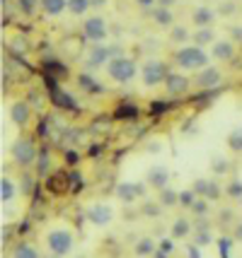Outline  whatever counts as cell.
Returning <instances> with one entry per match:
<instances>
[{
    "mask_svg": "<svg viewBox=\"0 0 242 258\" xmlns=\"http://www.w3.org/2000/svg\"><path fill=\"white\" fill-rule=\"evenodd\" d=\"M174 63L182 70H204L208 68V53L201 46H182L174 53Z\"/></svg>",
    "mask_w": 242,
    "mask_h": 258,
    "instance_id": "obj_1",
    "label": "cell"
},
{
    "mask_svg": "<svg viewBox=\"0 0 242 258\" xmlns=\"http://www.w3.org/2000/svg\"><path fill=\"white\" fill-rule=\"evenodd\" d=\"M136 73H138V63L128 56H116L107 63V75L114 80V82H119V85L131 82V80L136 78Z\"/></svg>",
    "mask_w": 242,
    "mask_h": 258,
    "instance_id": "obj_2",
    "label": "cell"
},
{
    "mask_svg": "<svg viewBox=\"0 0 242 258\" xmlns=\"http://www.w3.org/2000/svg\"><path fill=\"white\" fill-rule=\"evenodd\" d=\"M10 157L17 167H32L36 162V157H39L34 140L32 138H17L10 147Z\"/></svg>",
    "mask_w": 242,
    "mask_h": 258,
    "instance_id": "obj_3",
    "label": "cell"
},
{
    "mask_svg": "<svg viewBox=\"0 0 242 258\" xmlns=\"http://www.w3.org/2000/svg\"><path fill=\"white\" fill-rule=\"evenodd\" d=\"M116 56H124L119 46H102V44L90 46L87 58H85V70H94V68L107 66V63H109L112 58H116Z\"/></svg>",
    "mask_w": 242,
    "mask_h": 258,
    "instance_id": "obj_4",
    "label": "cell"
},
{
    "mask_svg": "<svg viewBox=\"0 0 242 258\" xmlns=\"http://www.w3.org/2000/svg\"><path fill=\"white\" fill-rule=\"evenodd\" d=\"M170 75V66L165 60H146V66L140 68V78L146 87H160Z\"/></svg>",
    "mask_w": 242,
    "mask_h": 258,
    "instance_id": "obj_5",
    "label": "cell"
},
{
    "mask_svg": "<svg viewBox=\"0 0 242 258\" xmlns=\"http://www.w3.org/2000/svg\"><path fill=\"white\" fill-rule=\"evenodd\" d=\"M73 234L68 229H51L46 234V246L54 256H68L73 251Z\"/></svg>",
    "mask_w": 242,
    "mask_h": 258,
    "instance_id": "obj_6",
    "label": "cell"
},
{
    "mask_svg": "<svg viewBox=\"0 0 242 258\" xmlns=\"http://www.w3.org/2000/svg\"><path fill=\"white\" fill-rule=\"evenodd\" d=\"M107 34H109V27H107V20L100 17V15H92V17H87L85 24H82V36H85V41H92V44H102L104 39H107Z\"/></svg>",
    "mask_w": 242,
    "mask_h": 258,
    "instance_id": "obj_7",
    "label": "cell"
},
{
    "mask_svg": "<svg viewBox=\"0 0 242 258\" xmlns=\"http://www.w3.org/2000/svg\"><path fill=\"white\" fill-rule=\"evenodd\" d=\"M220 82H223V75H220V70L216 66L204 68V70H199V75H196L199 90H218Z\"/></svg>",
    "mask_w": 242,
    "mask_h": 258,
    "instance_id": "obj_8",
    "label": "cell"
},
{
    "mask_svg": "<svg viewBox=\"0 0 242 258\" xmlns=\"http://www.w3.org/2000/svg\"><path fill=\"white\" fill-rule=\"evenodd\" d=\"M189 85H191V80L186 78L184 73H170L167 80H165V90L170 97H182L189 92Z\"/></svg>",
    "mask_w": 242,
    "mask_h": 258,
    "instance_id": "obj_9",
    "label": "cell"
},
{
    "mask_svg": "<svg viewBox=\"0 0 242 258\" xmlns=\"http://www.w3.org/2000/svg\"><path fill=\"white\" fill-rule=\"evenodd\" d=\"M10 121L15 125H20V128H24V125L32 121V106H29V101H15V104H12Z\"/></svg>",
    "mask_w": 242,
    "mask_h": 258,
    "instance_id": "obj_10",
    "label": "cell"
},
{
    "mask_svg": "<svg viewBox=\"0 0 242 258\" xmlns=\"http://www.w3.org/2000/svg\"><path fill=\"white\" fill-rule=\"evenodd\" d=\"M211 53H213L216 60L230 63L232 58H235V53H237V48H235V41H230V39H218L213 44V48H211Z\"/></svg>",
    "mask_w": 242,
    "mask_h": 258,
    "instance_id": "obj_11",
    "label": "cell"
},
{
    "mask_svg": "<svg viewBox=\"0 0 242 258\" xmlns=\"http://www.w3.org/2000/svg\"><path fill=\"white\" fill-rule=\"evenodd\" d=\"M143 193H146V186H143V183H131V181H124V183H119V186H116V196H119L121 201H126V203L138 201Z\"/></svg>",
    "mask_w": 242,
    "mask_h": 258,
    "instance_id": "obj_12",
    "label": "cell"
},
{
    "mask_svg": "<svg viewBox=\"0 0 242 258\" xmlns=\"http://www.w3.org/2000/svg\"><path fill=\"white\" fill-rule=\"evenodd\" d=\"M87 220L97 227L109 225V222H112V208L100 205V203H97V205H90V208H87Z\"/></svg>",
    "mask_w": 242,
    "mask_h": 258,
    "instance_id": "obj_13",
    "label": "cell"
},
{
    "mask_svg": "<svg viewBox=\"0 0 242 258\" xmlns=\"http://www.w3.org/2000/svg\"><path fill=\"white\" fill-rule=\"evenodd\" d=\"M148 186H153V188H158V191H162V188H167V183H170V171L162 167V164H158V167H153L148 171Z\"/></svg>",
    "mask_w": 242,
    "mask_h": 258,
    "instance_id": "obj_14",
    "label": "cell"
},
{
    "mask_svg": "<svg viewBox=\"0 0 242 258\" xmlns=\"http://www.w3.org/2000/svg\"><path fill=\"white\" fill-rule=\"evenodd\" d=\"M194 191L204 196V201H216L220 196V186L218 181H211V179H199L194 183Z\"/></svg>",
    "mask_w": 242,
    "mask_h": 258,
    "instance_id": "obj_15",
    "label": "cell"
},
{
    "mask_svg": "<svg viewBox=\"0 0 242 258\" xmlns=\"http://www.w3.org/2000/svg\"><path fill=\"white\" fill-rule=\"evenodd\" d=\"M78 87H80L82 92H87V94H104V92H107V87H104V85H100V82H97V80H94L87 70L78 75Z\"/></svg>",
    "mask_w": 242,
    "mask_h": 258,
    "instance_id": "obj_16",
    "label": "cell"
},
{
    "mask_svg": "<svg viewBox=\"0 0 242 258\" xmlns=\"http://www.w3.org/2000/svg\"><path fill=\"white\" fill-rule=\"evenodd\" d=\"M39 10L44 12L46 17H58L68 10V0H41Z\"/></svg>",
    "mask_w": 242,
    "mask_h": 258,
    "instance_id": "obj_17",
    "label": "cell"
},
{
    "mask_svg": "<svg viewBox=\"0 0 242 258\" xmlns=\"http://www.w3.org/2000/svg\"><path fill=\"white\" fill-rule=\"evenodd\" d=\"M191 20H194V24L199 27V29H204V27H211V24H213V20H216V12H213V8L201 5V8H196V10H194Z\"/></svg>",
    "mask_w": 242,
    "mask_h": 258,
    "instance_id": "obj_18",
    "label": "cell"
},
{
    "mask_svg": "<svg viewBox=\"0 0 242 258\" xmlns=\"http://www.w3.org/2000/svg\"><path fill=\"white\" fill-rule=\"evenodd\" d=\"M46 188H49L51 193H63V191H70L68 174H66V171H58V174H54V176H49Z\"/></svg>",
    "mask_w": 242,
    "mask_h": 258,
    "instance_id": "obj_19",
    "label": "cell"
},
{
    "mask_svg": "<svg viewBox=\"0 0 242 258\" xmlns=\"http://www.w3.org/2000/svg\"><path fill=\"white\" fill-rule=\"evenodd\" d=\"M44 75H51V78H68L70 75V68L63 66L61 60H54V58H49L44 60Z\"/></svg>",
    "mask_w": 242,
    "mask_h": 258,
    "instance_id": "obj_20",
    "label": "cell"
},
{
    "mask_svg": "<svg viewBox=\"0 0 242 258\" xmlns=\"http://www.w3.org/2000/svg\"><path fill=\"white\" fill-rule=\"evenodd\" d=\"M114 116H116V118H126V121H133V118L138 116V106H136L133 101H119V106H116Z\"/></svg>",
    "mask_w": 242,
    "mask_h": 258,
    "instance_id": "obj_21",
    "label": "cell"
},
{
    "mask_svg": "<svg viewBox=\"0 0 242 258\" xmlns=\"http://www.w3.org/2000/svg\"><path fill=\"white\" fill-rule=\"evenodd\" d=\"M15 193H17V188H15V181L8 179V176H3V179H0V201L8 205V203L15 201Z\"/></svg>",
    "mask_w": 242,
    "mask_h": 258,
    "instance_id": "obj_22",
    "label": "cell"
},
{
    "mask_svg": "<svg viewBox=\"0 0 242 258\" xmlns=\"http://www.w3.org/2000/svg\"><path fill=\"white\" fill-rule=\"evenodd\" d=\"M153 20L160 24V27H174V17H172V10L170 8H155L153 10Z\"/></svg>",
    "mask_w": 242,
    "mask_h": 258,
    "instance_id": "obj_23",
    "label": "cell"
},
{
    "mask_svg": "<svg viewBox=\"0 0 242 258\" xmlns=\"http://www.w3.org/2000/svg\"><path fill=\"white\" fill-rule=\"evenodd\" d=\"M204 44H216V34H213L211 27L196 29V34H194V46H204Z\"/></svg>",
    "mask_w": 242,
    "mask_h": 258,
    "instance_id": "obj_24",
    "label": "cell"
},
{
    "mask_svg": "<svg viewBox=\"0 0 242 258\" xmlns=\"http://www.w3.org/2000/svg\"><path fill=\"white\" fill-rule=\"evenodd\" d=\"M12 258H39V253H36L34 246H29L27 241H22V244H17V246H15Z\"/></svg>",
    "mask_w": 242,
    "mask_h": 258,
    "instance_id": "obj_25",
    "label": "cell"
},
{
    "mask_svg": "<svg viewBox=\"0 0 242 258\" xmlns=\"http://www.w3.org/2000/svg\"><path fill=\"white\" fill-rule=\"evenodd\" d=\"M90 8H92L90 0H68V12L70 15H75V17H82Z\"/></svg>",
    "mask_w": 242,
    "mask_h": 258,
    "instance_id": "obj_26",
    "label": "cell"
},
{
    "mask_svg": "<svg viewBox=\"0 0 242 258\" xmlns=\"http://www.w3.org/2000/svg\"><path fill=\"white\" fill-rule=\"evenodd\" d=\"M158 203H160L162 208H172V205H177V203H179V193H174L172 188H162Z\"/></svg>",
    "mask_w": 242,
    "mask_h": 258,
    "instance_id": "obj_27",
    "label": "cell"
},
{
    "mask_svg": "<svg viewBox=\"0 0 242 258\" xmlns=\"http://www.w3.org/2000/svg\"><path fill=\"white\" fill-rule=\"evenodd\" d=\"M49 164H51V155H49V150L44 147V150L39 152V157H36V174H39V176H46Z\"/></svg>",
    "mask_w": 242,
    "mask_h": 258,
    "instance_id": "obj_28",
    "label": "cell"
},
{
    "mask_svg": "<svg viewBox=\"0 0 242 258\" xmlns=\"http://www.w3.org/2000/svg\"><path fill=\"white\" fill-rule=\"evenodd\" d=\"M189 232H191V225H189V220H184V217L174 220V225H172V236H174V239H182V236H186Z\"/></svg>",
    "mask_w": 242,
    "mask_h": 258,
    "instance_id": "obj_29",
    "label": "cell"
},
{
    "mask_svg": "<svg viewBox=\"0 0 242 258\" xmlns=\"http://www.w3.org/2000/svg\"><path fill=\"white\" fill-rule=\"evenodd\" d=\"M39 5H41V0H17V10L22 15H27V17H32Z\"/></svg>",
    "mask_w": 242,
    "mask_h": 258,
    "instance_id": "obj_30",
    "label": "cell"
},
{
    "mask_svg": "<svg viewBox=\"0 0 242 258\" xmlns=\"http://www.w3.org/2000/svg\"><path fill=\"white\" fill-rule=\"evenodd\" d=\"M189 36H191V34H189V29H184V27H177V24H174L172 29H170V41H172V44H184Z\"/></svg>",
    "mask_w": 242,
    "mask_h": 258,
    "instance_id": "obj_31",
    "label": "cell"
},
{
    "mask_svg": "<svg viewBox=\"0 0 242 258\" xmlns=\"http://www.w3.org/2000/svg\"><path fill=\"white\" fill-rule=\"evenodd\" d=\"M158 248H155V241L153 239H140L138 244H136V253L138 256H153Z\"/></svg>",
    "mask_w": 242,
    "mask_h": 258,
    "instance_id": "obj_32",
    "label": "cell"
},
{
    "mask_svg": "<svg viewBox=\"0 0 242 258\" xmlns=\"http://www.w3.org/2000/svg\"><path fill=\"white\" fill-rule=\"evenodd\" d=\"M228 147H230L232 152H242V128H235L228 135Z\"/></svg>",
    "mask_w": 242,
    "mask_h": 258,
    "instance_id": "obj_33",
    "label": "cell"
},
{
    "mask_svg": "<svg viewBox=\"0 0 242 258\" xmlns=\"http://www.w3.org/2000/svg\"><path fill=\"white\" fill-rule=\"evenodd\" d=\"M177 101H170V99H155L150 101V113H162V111H170Z\"/></svg>",
    "mask_w": 242,
    "mask_h": 258,
    "instance_id": "obj_34",
    "label": "cell"
},
{
    "mask_svg": "<svg viewBox=\"0 0 242 258\" xmlns=\"http://www.w3.org/2000/svg\"><path fill=\"white\" fill-rule=\"evenodd\" d=\"M196 201H199V198H196V191H194V188H189V191H182V193H179V205H184V208H189V210L194 208Z\"/></svg>",
    "mask_w": 242,
    "mask_h": 258,
    "instance_id": "obj_35",
    "label": "cell"
},
{
    "mask_svg": "<svg viewBox=\"0 0 242 258\" xmlns=\"http://www.w3.org/2000/svg\"><path fill=\"white\" fill-rule=\"evenodd\" d=\"M225 193H228V196H230L232 201H242V181H230V183H228V188H225Z\"/></svg>",
    "mask_w": 242,
    "mask_h": 258,
    "instance_id": "obj_36",
    "label": "cell"
},
{
    "mask_svg": "<svg viewBox=\"0 0 242 258\" xmlns=\"http://www.w3.org/2000/svg\"><path fill=\"white\" fill-rule=\"evenodd\" d=\"M68 181H70V191L73 193H78L82 188V176H80V171H70L68 174Z\"/></svg>",
    "mask_w": 242,
    "mask_h": 258,
    "instance_id": "obj_37",
    "label": "cell"
},
{
    "mask_svg": "<svg viewBox=\"0 0 242 258\" xmlns=\"http://www.w3.org/2000/svg\"><path fill=\"white\" fill-rule=\"evenodd\" d=\"M230 246H232V239H228V236L218 239V248H220V256L223 258H230Z\"/></svg>",
    "mask_w": 242,
    "mask_h": 258,
    "instance_id": "obj_38",
    "label": "cell"
},
{
    "mask_svg": "<svg viewBox=\"0 0 242 258\" xmlns=\"http://www.w3.org/2000/svg\"><path fill=\"white\" fill-rule=\"evenodd\" d=\"M218 12L223 15V17H230V15H235V12H237V5H235L232 0H228V3H223V5H220Z\"/></svg>",
    "mask_w": 242,
    "mask_h": 258,
    "instance_id": "obj_39",
    "label": "cell"
},
{
    "mask_svg": "<svg viewBox=\"0 0 242 258\" xmlns=\"http://www.w3.org/2000/svg\"><path fill=\"white\" fill-rule=\"evenodd\" d=\"M194 244L196 246H206V244H211V234H208V232H196Z\"/></svg>",
    "mask_w": 242,
    "mask_h": 258,
    "instance_id": "obj_40",
    "label": "cell"
},
{
    "mask_svg": "<svg viewBox=\"0 0 242 258\" xmlns=\"http://www.w3.org/2000/svg\"><path fill=\"white\" fill-rule=\"evenodd\" d=\"M228 32H230V41H240L242 44V27L240 24H230V27H228Z\"/></svg>",
    "mask_w": 242,
    "mask_h": 258,
    "instance_id": "obj_41",
    "label": "cell"
},
{
    "mask_svg": "<svg viewBox=\"0 0 242 258\" xmlns=\"http://www.w3.org/2000/svg\"><path fill=\"white\" fill-rule=\"evenodd\" d=\"M213 171L216 174H225L228 171V162L225 159H213Z\"/></svg>",
    "mask_w": 242,
    "mask_h": 258,
    "instance_id": "obj_42",
    "label": "cell"
},
{
    "mask_svg": "<svg viewBox=\"0 0 242 258\" xmlns=\"http://www.w3.org/2000/svg\"><path fill=\"white\" fill-rule=\"evenodd\" d=\"M196 215H206L208 213V203H204V201H196L194 203V208H191Z\"/></svg>",
    "mask_w": 242,
    "mask_h": 258,
    "instance_id": "obj_43",
    "label": "cell"
},
{
    "mask_svg": "<svg viewBox=\"0 0 242 258\" xmlns=\"http://www.w3.org/2000/svg\"><path fill=\"white\" fill-rule=\"evenodd\" d=\"M22 181H24V183H22V191L29 196V193L34 191V179H32V176H24Z\"/></svg>",
    "mask_w": 242,
    "mask_h": 258,
    "instance_id": "obj_44",
    "label": "cell"
},
{
    "mask_svg": "<svg viewBox=\"0 0 242 258\" xmlns=\"http://www.w3.org/2000/svg\"><path fill=\"white\" fill-rule=\"evenodd\" d=\"M66 162H68L70 167H75V164H78V155H75L73 150H68V152H66Z\"/></svg>",
    "mask_w": 242,
    "mask_h": 258,
    "instance_id": "obj_45",
    "label": "cell"
},
{
    "mask_svg": "<svg viewBox=\"0 0 242 258\" xmlns=\"http://www.w3.org/2000/svg\"><path fill=\"white\" fill-rule=\"evenodd\" d=\"M160 251L170 253V251H172V241H170V239H162V241H160Z\"/></svg>",
    "mask_w": 242,
    "mask_h": 258,
    "instance_id": "obj_46",
    "label": "cell"
},
{
    "mask_svg": "<svg viewBox=\"0 0 242 258\" xmlns=\"http://www.w3.org/2000/svg\"><path fill=\"white\" fill-rule=\"evenodd\" d=\"M186 251H189V258H201V253H199V246H196V244L186 246Z\"/></svg>",
    "mask_w": 242,
    "mask_h": 258,
    "instance_id": "obj_47",
    "label": "cell"
},
{
    "mask_svg": "<svg viewBox=\"0 0 242 258\" xmlns=\"http://www.w3.org/2000/svg\"><path fill=\"white\" fill-rule=\"evenodd\" d=\"M155 3H158V0H138L140 8H150V10H155Z\"/></svg>",
    "mask_w": 242,
    "mask_h": 258,
    "instance_id": "obj_48",
    "label": "cell"
},
{
    "mask_svg": "<svg viewBox=\"0 0 242 258\" xmlns=\"http://www.w3.org/2000/svg\"><path fill=\"white\" fill-rule=\"evenodd\" d=\"M104 3H107V0H90V5H92V8H102Z\"/></svg>",
    "mask_w": 242,
    "mask_h": 258,
    "instance_id": "obj_49",
    "label": "cell"
},
{
    "mask_svg": "<svg viewBox=\"0 0 242 258\" xmlns=\"http://www.w3.org/2000/svg\"><path fill=\"white\" fill-rule=\"evenodd\" d=\"M174 0H160V8H172Z\"/></svg>",
    "mask_w": 242,
    "mask_h": 258,
    "instance_id": "obj_50",
    "label": "cell"
},
{
    "mask_svg": "<svg viewBox=\"0 0 242 258\" xmlns=\"http://www.w3.org/2000/svg\"><path fill=\"white\" fill-rule=\"evenodd\" d=\"M235 239H240V241H242V225L235 227Z\"/></svg>",
    "mask_w": 242,
    "mask_h": 258,
    "instance_id": "obj_51",
    "label": "cell"
},
{
    "mask_svg": "<svg viewBox=\"0 0 242 258\" xmlns=\"http://www.w3.org/2000/svg\"><path fill=\"white\" fill-rule=\"evenodd\" d=\"M153 258H167V253H165V251H160V248H158V251L153 253Z\"/></svg>",
    "mask_w": 242,
    "mask_h": 258,
    "instance_id": "obj_52",
    "label": "cell"
},
{
    "mask_svg": "<svg viewBox=\"0 0 242 258\" xmlns=\"http://www.w3.org/2000/svg\"><path fill=\"white\" fill-rule=\"evenodd\" d=\"M143 210H146V213H150V215L158 213V208H155V205H148V208H143Z\"/></svg>",
    "mask_w": 242,
    "mask_h": 258,
    "instance_id": "obj_53",
    "label": "cell"
},
{
    "mask_svg": "<svg viewBox=\"0 0 242 258\" xmlns=\"http://www.w3.org/2000/svg\"><path fill=\"white\" fill-rule=\"evenodd\" d=\"M51 258H61V256H51Z\"/></svg>",
    "mask_w": 242,
    "mask_h": 258,
    "instance_id": "obj_54",
    "label": "cell"
}]
</instances>
